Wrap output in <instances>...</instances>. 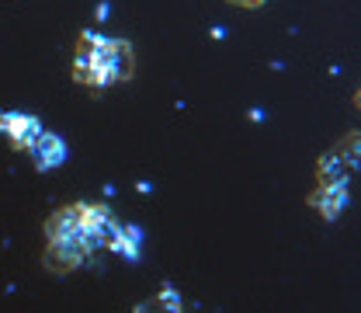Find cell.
<instances>
[{
    "instance_id": "6da1fadb",
    "label": "cell",
    "mask_w": 361,
    "mask_h": 313,
    "mask_svg": "<svg viewBox=\"0 0 361 313\" xmlns=\"http://www.w3.org/2000/svg\"><path fill=\"white\" fill-rule=\"evenodd\" d=\"M135 73V56L133 45L126 39H111V35H101L94 28V73H90V90H104L111 84H122V81H133Z\"/></svg>"
},
{
    "instance_id": "7a4b0ae2",
    "label": "cell",
    "mask_w": 361,
    "mask_h": 313,
    "mask_svg": "<svg viewBox=\"0 0 361 313\" xmlns=\"http://www.w3.org/2000/svg\"><path fill=\"white\" fill-rule=\"evenodd\" d=\"M0 133L7 136V143H11L14 150H25V153H28V146H32L45 129H42V119L32 115V112H7V108H0Z\"/></svg>"
},
{
    "instance_id": "3957f363",
    "label": "cell",
    "mask_w": 361,
    "mask_h": 313,
    "mask_svg": "<svg viewBox=\"0 0 361 313\" xmlns=\"http://www.w3.org/2000/svg\"><path fill=\"white\" fill-rule=\"evenodd\" d=\"M28 153H32V167L42 171V175L56 171V167H63V164L70 160V146H66V139L56 136V133H49V129L28 146Z\"/></svg>"
},
{
    "instance_id": "277c9868",
    "label": "cell",
    "mask_w": 361,
    "mask_h": 313,
    "mask_svg": "<svg viewBox=\"0 0 361 313\" xmlns=\"http://www.w3.org/2000/svg\"><path fill=\"white\" fill-rule=\"evenodd\" d=\"M42 261H45V268L49 271L63 275V271H73V268H80V265H87L90 254L84 251L80 240H49V244H45Z\"/></svg>"
},
{
    "instance_id": "5b68a950",
    "label": "cell",
    "mask_w": 361,
    "mask_h": 313,
    "mask_svg": "<svg viewBox=\"0 0 361 313\" xmlns=\"http://www.w3.org/2000/svg\"><path fill=\"white\" fill-rule=\"evenodd\" d=\"M306 202H310V209H316L326 223L341 220V213H344V209H348V202H351L348 181H344V184H319L316 191L306 195Z\"/></svg>"
},
{
    "instance_id": "8992f818",
    "label": "cell",
    "mask_w": 361,
    "mask_h": 313,
    "mask_svg": "<svg viewBox=\"0 0 361 313\" xmlns=\"http://www.w3.org/2000/svg\"><path fill=\"white\" fill-rule=\"evenodd\" d=\"M84 209H87V202H73V206H63L59 213H52L45 223V237L49 240H77L80 226H84Z\"/></svg>"
},
{
    "instance_id": "52a82bcc",
    "label": "cell",
    "mask_w": 361,
    "mask_h": 313,
    "mask_svg": "<svg viewBox=\"0 0 361 313\" xmlns=\"http://www.w3.org/2000/svg\"><path fill=\"white\" fill-rule=\"evenodd\" d=\"M142 244H146V230L139 223H122L118 237L108 244V251L118 254V258H126L129 265H135V261L142 258Z\"/></svg>"
},
{
    "instance_id": "ba28073f",
    "label": "cell",
    "mask_w": 361,
    "mask_h": 313,
    "mask_svg": "<svg viewBox=\"0 0 361 313\" xmlns=\"http://www.w3.org/2000/svg\"><path fill=\"white\" fill-rule=\"evenodd\" d=\"M348 178H351V171H348V164L337 157V150H330V153H323V157L316 160V181H319V184H344Z\"/></svg>"
},
{
    "instance_id": "9c48e42d",
    "label": "cell",
    "mask_w": 361,
    "mask_h": 313,
    "mask_svg": "<svg viewBox=\"0 0 361 313\" xmlns=\"http://www.w3.org/2000/svg\"><path fill=\"white\" fill-rule=\"evenodd\" d=\"M337 157L348 164V171H358L361 167V133H348L337 146Z\"/></svg>"
},
{
    "instance_id": "30bf717a",
    "label": "cell",
    "mask_w": 361,
    "mask_h": 313,
    "mask_svg": "<svg viewBox=\"0 0 361 313\" xmlns=\"http://www.w3.org/2000/svg\"><path fill=\"white\" fill-rule=\"evenodd\" d=\"M157 303H160V310H164V313H180V310H184V300H180V293L171 285V282H164V285H160Z\"/></svg>"
},
{
    "instance_id": "8fae6325",
    "label": "cell",
    "mask_w": 361,
    "mask_h": 313,
    "mask_svg": "<svg viewBox=\"0 0 361 313\" xmlns=\"http://www.w3.org/2000/svg\"><path fill=\"white\" fill-rule=\"evenodd\" d=\"M133 313H164V310H160V303H157V296H153V300H142Z\"/></svg>"
},
{
    "instance_id": "7c38bea8",
    "label": "cell",
    "mask_w": 361,
    "mask_h": 313,
    "mask_svg": "<svg viewBox=\"0 0 361 313\" xmlns=\"http://www.w3.org/2000/svg\"><path fill=\"white\" fill-rule=\"evenodd\" d=\"M108 14H111V4H108V0H97V7H94V18H97V25H101V21H108Z\"/></svg>"
},
{
    "instance_id": "4fadbf2b",
    "label": "cell",
    "mask_w": 361,
    "mask_h": 313,
    "mask_svg": "<svg viewBox=\"0 0 361 313\" xmlns=\"http://www.w3.org/2000/svg\"><path fill=\"white\" fill-rule=\"evenodd\" d=\"M268 115H264V108H250V122H264Z\"/></svg>"
},
{
    "instance_id": "5bb4252c",
    "label": "cell",
    "mask_w": 361,
    "mask_h": 313,
    "mask_svg": "<svg viewBox=\"0 0 361 313\" xmlns=\"http://www.w3.org/2000/svg\"><path fill=\"white\" fill-rule=\"evenodd\" d=\"M135 191H139V195H149L153 184H149V181H135Z\"/></svg>"
},
{
    "instance_id": "9a60e30c",
    "label": "cell",
    "mask_w": 361,
    "mask_h": 313,
    "mask_svg": "<svg viewBox=\"0 0 361 313\" xmlns=\"http://www.w3.org/2000/svg\"><path fill=\"white\" fill-rule=\"evenodd\" d=\"M229 4H240V7H261L264 0H229Z\"/></svg>"
},
{
    "instance_id": "2e32d148",
    "label": "cell",
    "mask_w": 361,
    "mask_h": 313,
    "mask_svg": "<svg viewBox=\"0 0 361 313\" xmlns=\"http://www.w3.org/2000/svg\"><path fill=\"white\" fill-rule=\"evenodd\" d=\"M355 105H358V108H361V90H358V94H355Z\"/></svg>"
}]
</instances>
